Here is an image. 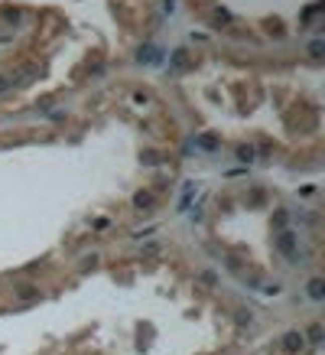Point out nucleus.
I'll use <instances>...</instances> for the list:
<instances>
[{
	"instance_id": "9b49d317",
	"label": "nucleus",
	"mask_w": 325,
	"mask_h": 355,
	"mask_svg": "<svg viewBox=\"0 0 325 355\" xmlns=\"http://www.w3.org/2000/svg\"><path fill=\"white\" fill-rule=\"evenodd\" d=\"M234 319H238V326H251L254 323V316L247 310H238V313H234Z\"/></svg>"
},
{
	"instance_id": "423d86ee",
	"label": "nucleus",
	"mask_w": 325,
	"mask_h": 355,
	"mask_svg": "<svg viewBox=\"0 0 325 355\" xmlns=\"http://www.w3.org/2000/svg\"><path fill=\"white\" fill-rule=\"evenodd\" d=\"M286 225H289L286 208H276V212H273V228H276V232H286Z\"/></svg>"
},
{
	"instance_id": "2eb2a0df",
	"label": "nucleus",
	"mask_w": 325,
	"mask_h": 355,
	"mask_svg": "<svg viewBox=\"0 0 325 355\" xmlns=\"http://www.w3.org/2000/svg\"><path fill=\"white\" fill-rule=\"evenodd\" d=\"M143 163H150V166H153V163H160V153H153V150H150V153H143Z\"/></svg>"
},
{
	"instance_id": "f03ea898",
	"label": "nucleus",
	"mask_w": 325,
	"mask_h": 355,
	"mask_svg": "<svg viewBox=\"0 0 325 355\" xmlns=\"http://www.w3.org/2000/svg\"><path fill=\"white\" fill-rule=\"evenodd\" d=\"M276 248H280L289 261H296V235L293 232H276Z\"/></svg>"
},
{
	"instance_id": "4468645a",
	"label": "nucleus",
	"mask_w": 325,
	"mask_h": 355,
	"mask_svg": "<svg viewBox=\"0 0 325 355\" xmlns=\"http://www.w3.org/2000/svg\"><path fill=\"white\" fill-rule=\"evenodd\" d=\"M309 55H312V59L322 55V39H312V43H309Z\"/></svg>"
},
{
	"instance_id": "9d476101",
	"label": "nucleus",
	"mask_w": 325,
	"mask_h": 355,
	"mask_svg": "<svg viewBox=\"0 0 325 355\" xmlns=\"http://www.w3.org/2000/svg\"><path fill=\"white\" fill-rule=\"evenodd\" d=\"M17 297H23V300H39V290H33V287H20V290H17Z\"/></svg>"
},
{
	"instance_id": "7ed1b4c3",
	"label": "nucleus",
	"mask_w": 325,
	"mask_h": 355,
	"mask_svg": "<svg viewBox=\"0 0 325 355\" xmlns=\"http://www.w3.org/2000/svg\"><path fill=\"white\" fill-rule=\"evenodd\" d=\"M306 294H309V300H312V303H322V300H325V283H322V277H312V280L306 283Z\"/></svg>"
},
{
	"instance_id": "39448f33",
	"label": "nucleus",
	"mask_w": 325,
	"mask_h": 355,
	"mask_svg": "<svg viewBox=\"0 0 325 355\" xmlns=\"http://www.w3.org/2000/svg\"><path fill=\"white\" fill-rule=\"evenodd\" d=\"M302 339H306V342H312V345H319V342H322V323H309V329L302 332Z\"/></svg>"
},
{
	"instance_id": "a211bd4d",
	"label": "nucleus",
	"mask_w": 325,
	"mask_h": 355,
	"mask_svg": "<svg viewBox=\"0 0 325 355\" xmlns=\"http://www.w3.org/2000/svg\"><path fill=\"white\" fill-rule=\"evenodd\" d=\"M7 85H10V82H7V79H0V92H4V88H7Z\"/></svg>"
},
{
	"instance_id": "f257e3e1",
	"label": "nucleus",
	"mask_w": 325,
	"mask_h": 355,
	"mask_svg": "<svg viewBox=\"0 0 325 355\" xmlns=\"http://www.w3.org/2000/svg\"><path fill=\"white\" fill-rule=\"evenodd\" d=\"M280 345H283V352L296 355V352H302V349H306V339H302V332H299V329H289V332H283Z\"/></svg>"
},
{
	"instance_id": "dca6fc26",
	"label": "nucleus",
	"mask_w": 325,
	"mask_h": 355,
	"mask_svg": "<svg viewBox=\"0 0 325 355\" xmlns=\"http://www.w3.org/2000/svg\"><path fill=\"white\" fill-rule=\"evenodd\" d=\"M111 225V222L107 219H94V232H104V228Z\"/></svg>"
},
{
	"instance_id": "0eeeda50",
	"label": "nucleus",
	"mask_w": 325,
	"mask_h": 355,
	"mask_svg": "<svg viewBox=\"0 0 325 355\" xmlns=\"http://www.w3.org/2000/svg\"><path fill=\"white\" fill-rule=\"evenodd\" d=\"M134 205L137 208H153V192H137V196H134Z\"/></svg>"
},
{
	"instance_id": "20e7f679",
	"label": "nucleus",
	"mask_w": 325,
	"mask_h": 355,
	"mask_svg": "<svg viewBox=\"0 0 325 355\" xmlns=\"http://www.w3.org/2000/svg\"><path fill=\"white\" fill-rule=\"evenodd\" d=\"M137 59H140V62H160V59H163V52L156 49V46H150V43H147L140 52H137Z\"/></svg>"
},
{
	"instance_id": "6e6552de",
	"label": "nucleus",
	"mask_w": 325,
	"mask_h": 355,
	"mask_svg": "<svg viewBox=\"0 0 325 355\" xmlns=\"http://www.w3.org/2000/svg\"><path fill=\"white\" fill-rule=\"evenodd\" d=\"M198 147L202 150H218V137L215 134H202L198 137Z\"/></svg>"
},
{
	"instance_id": "ddd939ff",
	"label": "nucleus",
	"mask_w": 325,
	"mask_h": 355,
	"mask_svg": "<svg viewBox=\"0 0 325 355\" xmlns=\"http://www.w3.org/2000/svg\"><path fill=\"white\" fill-rule=\"evenodd\" d=\"M315 10H319V4H309L306 10H302V23H312V20H315Z\"/></svg>"
},
{
	"instance_id": "f3484780",
	"label": "nucleus",
	"mask_w": 325,
	"mask_h": 355,
	"mask_svg": "<svg viewBox=\"0 0 325 355\" xmlns=\"http://www.w3.org/2000/svg\"><path fill=\"white\" fill-rule=\"evenodd\" d=\"M241 160H247V163H251V160H254V150H251V147H241Z\"/></svg>"
},
{
	"instance_id": "f8f14e48",
	"label": "nucleus",
	"mask_w": 325,
	"mask_h": 355,
	"mask_svg": "<svg viewBox=\"0 0 325 355\" xmlns=\"http://www.w3.org/2000/svg\"><path fill=\"white\" fill-rule=\"evenodd\" d=\"M172 68H185V49L172 52Z\"/></svg>"
},
{
	"instance_id": "1a4fd4ad",
	"label": "nucleus",
	"mask_w": 325,
	"mask_h": 355,
	"mask_svg": "<svg viewBox=\"0 0 325 355\" xmlns=\"http://www.w3.org/2000/svg\"><path fill=\"white\" fill-rule=\"evenodd\" d=\"M231 20H234V17H231V13L225 10V7H218V10H215V23H218V26H228V23H231Z\"/></svg>"
}]
</instances>
